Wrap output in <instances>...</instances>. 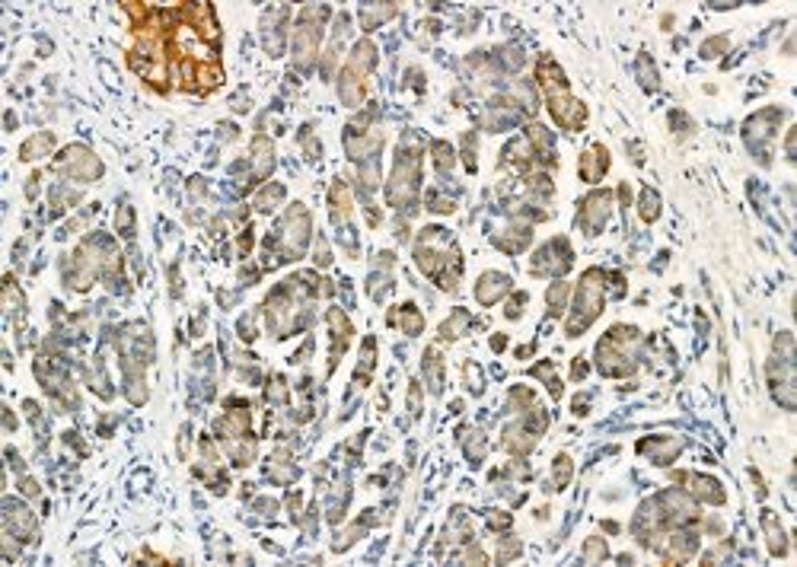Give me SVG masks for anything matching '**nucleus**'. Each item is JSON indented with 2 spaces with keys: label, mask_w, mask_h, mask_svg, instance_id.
<instances>
[{
  "label": "nucleus",
  "mask_w": 797,
  "mask_h": 567,
  "mask_svg": "<svg viewBox=\"0 0 797 567\" xmlns=\"http://www.w3.org/2000/svg\"><path fill=\"white\" fill-rule=\"evenodd\" d=\"M762 529H765V535H769V551H772L775 558H785L788 555V542H785V532H781V526H778V519L765 510V517H762Z\"/></svg>",
  "instance_id": "obj_13"
},
{
  "label": "nucleus",
  "mask_w": 797,
  "mask_h": 567,
  "mask_svg": "<svg viewBox=\"0 0 797 567\" xmlns=\"http://www.w3.org/2000/svg\"><path fill=\"white\" fill-rule=\"evenodd\" d=\"M51 147H55V134L45 131V134H35V137L26 140L19 153H23V160H42Z\"/></svg>",
  "instance_id": "obj_15"
},
{
  "label": "nucleus",
  "mask_w": 797,
  "mask_h": 567,
  "mask_svg": "<svg viewBox=\"0 0 797 567\" xmlns=\"http://www.w3.org/2000/svg\"><path fill=\"white\" fill-rule=\"evenodd\" d=\"M386 322H390V325H398V322H402L405 335H421V329H424V316L418 313L415 306H398V313L386 316Z\"/></svg>",
  "instance_id": "obj_12"
},
{
  "label": "nucleus",
  "mask_w": 797,
  "mask_h": 567,
  "mask_svg": "<svg viewBox=\"0 0 797 567\" xmlns=\"http://www.w3.org/2000/svg\"><path fill=\"white\" fill-rule=\"evenodd\" d=\"M19 491H23L26 497H39V485H35L32 478H19Z\"/></svg>",
  "instance_id": "obj_35"
},
{
  "label": "nucleus",
  "mask_w": 797,
  "mask_h": 567,
  "mask_svg": "<svg viewBox=\"0 0 797 567\" xmlns=\"http://www.w3.org/2000/svg\"><path fill=\"white\" fill-rule=\"evenodd\" d=\"M609 214H613V195L609 191H593L581 207V230L587 236H597L603 230V223L609 220Z\"/></svg>",
  "instance_id": "obj_6"
},
{
  "label": "nucleus",
  "mask_w": 797,
  "mask_h": 567,
  "mask_svg": "<svg viewBox=\"0 0 797 567\" xmlns=\"http://www.w3.org/2000/svg\"><path fill=\"white\" fill-rule=\"evenodd\" d=\"M488 526H491V529H507V526H510V517H507V513H491V517H488Z\"/></svg>",
  "instance_id": "obj_34"
},
{
  "label": "nucleus",
  "mask_w": 797,
  "mask_h": 567,
  "mask_svg": "<svg viewBox=\"0 0 797 567\" xmlns=\"http://www.w3.org/2000/svg\"><path fill=\"white\" fill-rule=\"evenodd\" d=\"M638 74H641V83H644L648 90H657V70H654V61H651L648 55L638 58Z\"/></svg>",
  "instance_id": "obj_23"
},
{
  "label": "nucleus",
  "mask_w": 797,
  "mask_h": 567,
  "mask_svg": "<svg viewBox=\"0 0 797 567\" xmlns=\"http://www.w3.org/2000/svg\"><path fill=\"white\" fill-rule=\"evenodd\" d=\"M431 150H434V166H437L441 173H447L450 166H453V147H450V144H443V140H437Z\"/></svg>",
  "instance_id": "obj_22"
},
{
  "label": "nucleus",
  "mask_w": 797,
  "mask_h": 567,
  "mask_svg": "<svg viewBox=\"0 0 797 567\" xmlns=\"http://www.w3.org/2000/svg\"><path fill=\"white\" fill-rule=\"evenodd\" d=\"M638 214L644 223H654L660 217V198H657L654 189H644L641 191V204H638Z\"/></svg>",
  "instance_id": "obj_17"
},
{
  "label": "nucleus",
  "mask_w": 797,
  "mask_h": 567,
  "mask_svg": "<svg viewBox=\"0 0 797 567\" xmlns=\"http://www.w3.org/2000/svg\"><path fill=\"white\" fill-rule=\"evenodd\" d=\"M424 376H428L431 392H437V395L443 392V357L434 351V347L424 351Z\"/></svg>",
  "instance_id": "obj_11"
},
{
  "label": "nucleus",
  "mask_w": 797,
  "mask_h": 567,
  "mask_svg": "<svg viewBox=\"0 0 797 567\" xmlns=\"http://www.w3.org/2000/svg\"><path fill=\"white\" fill-rule=\"evenodd\" d=\"M692 497L705 503H724V491L721 485L708 475H692Z\"/></svg>",
  "instance_id": "obj_10"
},
{
  "label": "nucleus",
  "mask_w": 797,
  "mask_h": 567,
  "mask_svg": "<svg viewBox=\"0 0 797 567\" xmlns=\"http://www.w3.org/2000/svg\"><path fill=\"white\" fill-rule=\"evenodd\" d=\"M517 555H520V542H517V539H510V542H507V539H504V542H501V551H498V561L504 564V561L517 558Z\"/></svg>",
  "instance_id": "obj_32"
},
{
  "label": "nucleus",
  "mask_w": 797,
  "mask_h": 567,
  "mask_svg": "<svg viewBox=\"0 0 797 567\" xmlns=\"http://www.w3.org/2000/svg\"><path fill=\"white\" fill-rule=\"evenodd\" d=\"M568 296H571V284H568V280H555V284L548 287V294H546L548 313H552V316L561 313V309H565V303H568Z\"/></svg>",
  "instance_id": "obj_16"
},
{
  "label": "nucleus",
  "mask_w": 797,
  "mask_h": 567,
  "mask_svg": "<svg viewBox=\"0 0 797 567\" xmlns=\"http://www.w3.org/2000/svg\"><path fill=\"white\" fill-rule=\"evenodd\" d=\"M465 325H469V313H465V309H457V313L441 325V335L447 338V341H453V338H459L465 331Z\"/></svg>",
  "instance_id": "obj_18"
},
{
  "label": "nucleus",
  "mask_w": 797,
  "mask_h": 567,
  "mask_svg": "<svg viewBox=\"0 0 797 567\" xmlns=\"http://www.w3.org/2000/svg\"><path fill=\"white\" fill-rule=\"evenodd\" d=\"M606 274L603 271H587L581 278V290H577V303H574V316L568 319V335L577 338L590 322L603 313V300H606V284H603Z\"/></svg>",
  "instance_id": "obj_1"
},
{
  "label": "nucleus",
  "mask_w": 797,
  "mask_h": 567,
  "mask_svg": "<svg viewBox=\"0 0 797 567\" xmlns=\"http://www.w3.org/2000/svg\"><path fill=\"white\" fill-rule=\"evenodd\" d=\"M571 268V246L565 239H552L532 258V274H565Z\"/></svg>",
  "instance_id": "obj_4"
},
{
  "label": "nucleus",
  "mask_w": 797,
  "mask_h": 567,
  "mask_svg": "<svg viewBox=\"0 0 797 567\" xmlns=\"http://www.w3.org/2000/svg\"><path fill=\"white\" fill-rule=\"evenodd\" d=\"M392 13H396L392 7H364L361 10V23H364V29L370 32V29H376L380 23H386Z\"/></svg>",
  "instance_id": "obj_20"
},
{
  "label": "nucleus",
  "mask_w": 797,
  "mask_h": 567,
  "mask_svg": "<svg viewBox=\"0 0 797 567\" xmlns=\"http://www.w3.org/2000/svg\"><path fill=\"white\" fill-rule=\"evenodd\" d=\"M268 398H271L274 405L287 402V383H284L281 376H271V383H268Z\"/></svg>",
  "instance_id": "obj_28"
},
{
  "label": "nucleus",
  "mask_w": 797,
  "mask_h": 567,
  "mask_svg": "<svg viewBox=\"0 0 797 567\" xmlns=\"http://www.w3.org/2000/svg\"><path fill=\"white\" fill-rule=\"evenodd\" d=\"M606 555H609V548L603 539H590V542L584 545V558L587 561H606Z\"/></svg>",
  "instance_id": "obj_26"
},
{
  "label": "nucleus",
  "mask_w": 797,
  "mask_h": 567,
  "mask_svg": "<svg viewBox=\"0 0 797 567\" xmlns=\"http://www.w3.org/2000/svg\"><path fill=\"white\" fill-rule=\"evenodd\" d=\"M568 481H571V456H555V485L558 488H568Z\"/></svg>",
  "instance_id": "obj_24"
},
{
  "label": "nucleus",
  "mask_w": 797,
  "mask_h": 567,
  "mask_svg": "<svg viewBox=\"0 0 797 567\" xmlns=\"http://www.w3.org/2000/svg\"><path fill=\"white\" fill-rule=\"evenodd\" d=\"M778 122H781V108H762V112H756V115L743 124V140H747V147L762 153V144L769 137H775Z\"/></svg>",
  "instance_id": "obj_5"
},
{
  "label": "nucleus",
  "mask_w": 797,
  "mask_h": 567,
  "mask_svg": "<svg viewBox=\"0 0 797 567\" xmlns=\"http://www.w3.org/2000/svg\"><path fill=\"white\" fill-rule=\"evenodd\" d=\"M309 230H313V223H309L307 207H303V204H294L291 211H287V217H284V236H281L284 255L300 258V255L307 252V246H309Z\"/></svg>",
  "instance_id": "obj_2"
},
{
  "label": "nucleus",
  "mask_w": 797,
  "mask_h": 567,
  "mask_svg": "<svg viewBox=\"0 0 797 567\" xmlns=\"http://www.w3.org/2000/svg\"><path fill=\"white\" fill-rule=\"evenodd\" d=\"M724 48H727V39H724V35H714V39H708L705 45H702V51H698V55H702L705 61H711V58H718Z\"/></svg>",
  "instance_id": "obj_27"
},
{
  "label": "nucleus",
  "mask_w": 797,
  "mask_h": 567,
  "mask_svg": "<svg viewBox=\"0 0 797 567\" xmlns=\"http://www.w3.org/2000/svg\"><path fill=\"white\" fill-rule=\"evenodd\" d=\"M609 169V157H606V147H593L590 153H584L581 157V179L584 182H599L603 175H606Z\"/></svg>",
  "instance_id": "obj_9"
},
{
  "label": "nucleus",
  "mask_w": 797,
  "mask_h": 567,
  "mask_svg": "<svg viewBox=\"0 0 797 567\" xmlns=\"http://www.w3.org/2000/svg\"><path fill=\"white\" fill-rule=\"evenodd\" d=\"M485 434L482 430H472V440H465V456H469V462L472 465H479L482 462V456H485Z\"/></svg>",
  "instance_id": "obj_21"
},
{
  "label": "nucleus",
  "mask_w": 797,
  "mask_h": 567,
  "mask_svg": "<svg viewBox=\"0 0 797 567\" xmlns=\"http://www.w3.org/2000/svg\"><path fill=\"white\" fill-rule=\"evenodd\" d=\"M510 290V278L501 271H488L479 278V287H475V296H479V303L482 306H491V303H498L501 296Z\"/></svg>",
  "instance_id": "obj_7"
},
{
  "label": "nucleus",
  "mask_w": 797,
  "mask_h": 567,
  "mask_svg": "<svg viewBox=\"0 0 797 567\" xmlns=\"http://www.w3.org/2000/svg\"><path fill=\"white\" fill-rule=\"evenodd\" d=\"M115 230L122 233V236H131V233H134V214H131V207H122V211H118Z\"/></svg>",
  "instance_id": "obj_29"
},
{
  "label": "nucleus",
  "mask_w": 797,
  "mask_h": 567,
  "mask_svg": "<svg viewBox=\"0 0 797 567\" xmlns=\"http://www.w3.org/2000/svg\"><path fill=\"white\" fill-rule=\"evenodd\" d=\"M58 166H61V173L77 179V182H93L102 175V163L84 147H67L64 153H61Z\"/></svg>",
  "instance_id": "obj_3"
},
{
  "label": "nucleus",
  "mask_w": 797,
  "mask_h": 567,
  "mask_svg": "<svg viewBox=\"0 0 797 567\" xmlns=\"http://www.w3.org/2000/svg\"><path fill=\"white\" fill-rule=\"evenodd\" d=\"M281 198H284V185L281 182H271V185H265V189L258 191L256 204H258V211H274V204H278Z\"/></svg>",
  "instance_id": "obj_19"
},
{
  "label": "nucleus",
  "mask_w": 797,
  "mask_h": 567,
  "mask_svg": "<svg viewBox=\"0 0 797 567\" xmlns=\"http://www.w3.org/2000/svg\"><path fill=\"white\" fill-rule=\"evenodd\" d=\"M524 306H526V294H517L514 300L507 303L504 316H507V319H520V316H524Z\"/></svg>",
  "instance_id": "obj_31"
},
{
  "label": "nucleus",
  "mask_w": 797,
  "mask_h": 567,
  "mask_svg": "<svg viewBox=\"0 0 797 567\" xmlns=\"http://www.w3.org/2000/svg\"><path fill=\"white\" fill-rule=\"evenodd\" d=\"M680 450H682V440H666V436L664 440L654 436V440H641L638 443V452H648L654 465H670Z\"/></svg>",
  "instance_id": "obj_8"
},
{
  "label": "nucleus",
  "mask_w": 797,
  "mask_h": 567,
  "mask_svg": "<svg viewBox=\"0 0 797 567\" xmlns=\"http://www.w3.org/2000/svg\"><path fill=\"white\" fill-rule=\"evenodd\" d=\"M463 373L469 376V389H472L475 395L482 392V389H485V379H482V373H479V367H475V363H465Z\"/></svg>",
  "instance_id": "obj_30"
},
{
  "label": "nucleus",
  "mask_w": 797,
  "mask_h": 567,
  "mask_svg": "<svg viewBox=\"0 0 797 567\" xmlns=\"http://www.w3.org/2000/svg\"><path fill=\"white\" fill-rule=\"evenodd\" d=\"M252 153H256V175H262V179H265V175L274 169V150H271V140L258 134V137L252 140Z\"/></svg>",
  "instance_id": "obj_14"
},
{
  "label": "nucleus",
  "mask_w": 797,
  "mask_h": 567,
  "mask_svg": "<svg viewBox=\"0 0 797 567\" xmlns=\"http://www.w3.org/2000/svg\"><path fill=\"white\" fill-rule=\"evenodd\" d=\"M408 408H412V414H415V418L421 414V389H418L415 383H412V389H408Z\"/></svg>",
  "instance_id": "obj_33"
},
{
  "label": "nucleus",
  "mask_w": 797,
  "mask_h": 567,
  "mask_svg": "<svg viewBox=\"0 0 797 567\" xmlns=\"http://www.w3.org/2000/svg\"><path fill=\"white\" fill-rule=\"evenodd\" d=\"M501 64H504L507 70H520V67H524V51L514 48V45L501 48Z\"/></svg>",
  "instance_id": "obj_25"
}]
</instances>
